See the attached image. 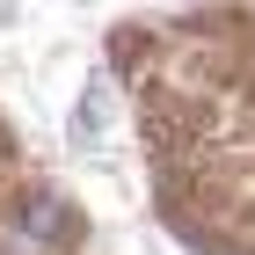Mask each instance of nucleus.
<instances>
[{
  "label": "nucleus",
  "instance_id": "obj_1",
  "mask_svg": "<svg viewBox=\"0 0 255 255\" xmlns=\"http://www.w3.org/2000/svg\"><path fill=\"white\" fill-rule=\"evenodd\" d=\"M22 226L37 241H59L66 234V212H59V197H29V212H22Z\"/></svg>",
  "mask_w": 255,
  "mask_h": 255
}]
</instances>
